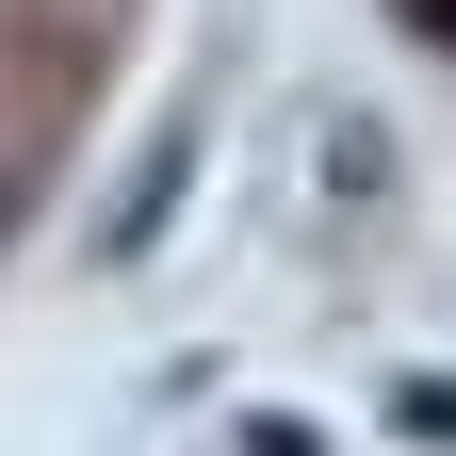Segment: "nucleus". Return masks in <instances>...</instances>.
Here are the masks:
<instances>
[{
    "label": "nucleus",
    "instance_id": "nucleus-1",
    "mask_svg": "<svg viewBox=\"0 0 456 456\" xmlns=\"http://www.w3.org/2000/svg\"><path fill=\"white\" fill-rule=\"evenodd\" d=\"M180 180H196V131H163V147L131 163V196H114V245H98V261H147V228H163V196H180Z\"/></svg>",
    "mask_w": 456,
    "mask_h": 456
},
{
    "label": "nucleus",
    "instance_id": "nucleus-2",
    "mask_svg": "<svg viewBox=\"0 0 456 456\" xmlns=\"http://www.w3.org/2000/svg\"><path fill=\"white\" fill-rule=\"evenodd\" d=\"M391 424H408V440H456V391H440V375H408V391H391Z\"/></svg>",
    "mask_w": 456,
    "mask_h": 456
},
{
    "label": "nucleus",
    "instance_id": "nucleus-3",
    "mask_svg": "<svg viewBox=\"0 0 456 456\" xmlns=\"http://www.w3.org/2000/svg\"><path fill=\"white\" fill-rule=\"evenodd\" d=\"M391 17H408V33H424V49H456V0H391Z\"/></svg>",
    "mask_w": 456,
    "mask_h": 456
}]
</instances>
